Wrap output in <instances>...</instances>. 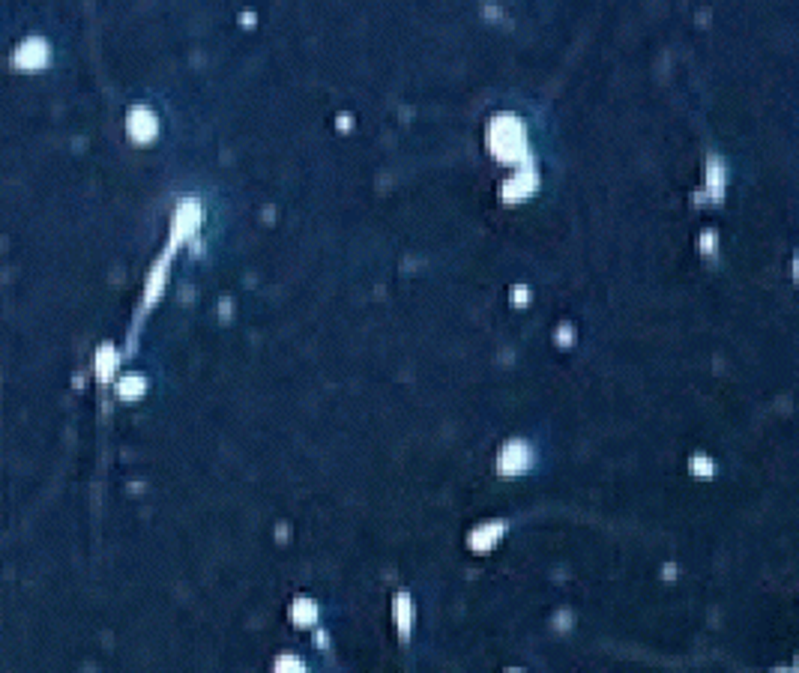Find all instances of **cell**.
<instances>
[{
    "mask_svg": "<svg viewBox=\"0 0 799 673\" xmlns=\"http://www.w3.org/2000/svg\"><path fill=\"white\" fill-rule=\"evenodd\" d=\"M278 673H300V664H296V668H291V661H282V664H278Z\"/></svg>",
    "mask_w": 799,
    "mask_h": 673,
    "instance_id": "cell-1",
    "label": "cell"
}]
</instances>
